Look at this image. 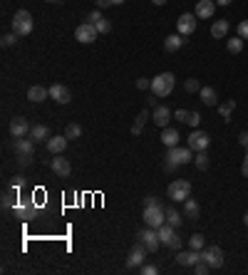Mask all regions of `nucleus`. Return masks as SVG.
<instances>
[{"label":"nucleus","instance_id":"393cba45","mask_svg":"<svg viewBox=\"0 0 248 275\" xmlns=\"http://www.w3.org/2000/svg\"><path fill=\"white\" fill-rule=\"evenodd\" d=\"M228 30H231V23H228V20H214V25H211V35H214L216 40L226 37Z\"/></svg>","mask_w":248,"mask_h":275},{"label":"nucleus","instance_id":"3c124183","mask_svg":"<svg viewBox=\"0 0 248 275\" xmlns=\"http://www.w3.org/2000/svg\"><path fill=\"white\" fill-rule=\"evenodd\" d=\"M241 174L248 179V152H246V159H243V164H241Z\"/></svg>","mask_w":248,"mask_h":275},{"label":"nucleus","instance_id":"4c0bfd02","mask_svg":"<svg viewBox=\"0 0 248 275\" xmlns=\"http://www.w3.org/2000/svg\"><path fill=\"white\" fill-rule=\"evenodd\" d=\"M184 90L186 92H201V85H199V80H194V77H191V80H186V82H184Z\"/></svg>","mask_w":248,"mask_h":275},{"label":"nucleus","instance_id":"864d4df0","mask_svg":"<svg viewBox=\"0 0 248 275\" xmlns=\"http://www.w3.org/2000/svg\"><path fill=\"white\" fill-rule=\"evenodd\" d=\"M233 0H216V5H221V8H226V5H231Z\"/></svg>","mask_w":248,"mask_h":275},{"label":"nucleus","instance_id":"f8f14e48","mask_svg":"<svg viewBox=\"0 0 248 275\" xmlns=\"http://www.w3.org/2000/svg\"><path fill=\"white\" fill-rule=\"evenodd\" d=\"M137 241H142V243L147 245V250H149V253H156V250H159V245H161L156 228H149V226H147L144 231H139V233H137Z\"/></svg>","mask_w":248,"mask_h":275},{"label":"nucleus","instance_id":"b1692460","mask_svg":"<svg viewBox=\"0 0 248 275\" xmlns=\"http://www.w3.org/2000/svg\"><path fill=\"white\" fill-rule=\"evenodd\" d=\"M199 97H201V102H204L206 107H216L218 104V97H216V90H214V87H201Z\"/></svg>","mask_w":248,"mask_h":275},{"label":"nucleus","instance_id":"20e7f679","mask_svg":"<svg viewBox=\"0 0 248 275\" xmlns=\"http://www.w3.org/2000/svg\"><path fill=\"white\" fill-rule=\"evenodd\" d=\"M189 161H194V154H191L189 147H186V149H181V147H171L169 154H166V171H171V169H176V166H184V164H189Z\"/></svg>","mask_w":248,"mask_h":275},{"label":"nucleus","instance_id":"de8ad7c7","mask_svg":"<svg viewBox=\"0 0 248 275\" xmlns=\"http://www.w3.org/2000/svg\"><path fill=\"white\" fill-rule=\"evenodd\" d=\"M238 142H241V147L248 152V131H241V134H238Z\"/></svg>","mask_w":248,"mask_h":275},{"label":"nucleus","instance_id":"79ce46f5","mask_svg":"<svg viewBox=\"0 0 248 275\" xmlns=\"http://www.w3.org/2000/svg\"><path fill=\"white\" fill-rule=\"evenodd\" d=\"M139 270L144 275H156V265H147V263H144V265H139Z\"/></svg>","mask_w":248,"mask_h":275},{"label":"nucleus","instance_id":"4d7b16f0","mask_svg":"<svg viewBox=\"0 0 248 275\" xmlns=\"http://www.w3.org/2000/svg\"><path fill=\"white\" fill-rule=\"evenodd\" d=\"M243 223H246V228H248V214H246V216H243Z\"/></svg>","mask_w":248,"mask_h":275},{"label":"nucleus","instance_id":"7c9ffc66","mask_svg":"<svg viewBox=\"0 0 248 275\" xmlns=\"http://www.w3.org/2000/svg\"><path fill=\"white\" fill-rule=\"evenodd\" d=\"M233 109H236V102H233V99H228V102H223V104L218 107V112H221V117H223L226 122L231 119V114H233Z\"/></svg>","mask_w":248,"mask_h":275},{"label":"nucleus","instance_id":"bb28decb","mask_svg":"<svg viewBox=\"0 0 248 275\" xmlns=\"http://www.w3.org/2000/svg\"><path fill=\"white\" fill-rule=\"evenodd\" d=\"M15 198H18V188H13V186H10V188H5V191H3V201H0V203H3V209H5V211H8V209H15V206H18V203H15Z\"/></svg>","mask_w":248,"mask_h":275},{"label":"nucleus","instance_id":"e433bc0d","mask_svg":"<svg viewBox=\"0 0 248 275\" xmlns=\"http://www.w3.org/2000/svg\"><path fill=\"white\" fill-rule=\"evenodd\" d=\"M209 270H211V265H209V263H206L204 258H201V260H199V263L194 265V273H196V275H206Z\"/></svg>","mask_w":248,"mask_h":275},{"label":"nucleus","instance_id":"a19ab883","mask_svg":"<svg viewBox=\"0 0 248 275\" xmlns=\"http://www.w3.org/2000/svg\"><path fill=\"white\" fill-rule=\"evenodd\" d=\"M189 114H191V112H186V109H176V112H174V119L189 124Z\"/></svg>","mask_w":248,"mask_h":275},{"label":"nucleus","instance_id":"ddd939ff","mask_svg":"<svg viewBox=\"0 0 248 275\" xmlns=\"http://www.w3.org/2000/svg\"><path fill=\"white\" fill-rule=\"evenodd\" d=\"M97 25L94 23H82V25H77V30H75V37H77V42H82V45H87V42H94L97 40Z\"/></svg>","mask_w":248,"mask_h":275},{"label":"nucleus","instance_id":"f3484780","mask_svg":"<svg viewBox=\"0 0 248 275\" xmlns=\"http://www.w3.org/2000/svg\"><path fill=\"white\" fill-rule=\"evenodd\" d=\"M50 169H52V171H55V176H60V179H70V174H72V164H70L67 159H60L57 154H55V159H52Z\"/></svg>","mask_w":248,"mask_h":275},{"label":"nucleus","instance_id":"72a5a7b5","mask_svg":"<svg viewBox=\"0 0 248 275\" xmlns=\"http://www.w3.org/2000/svg\"><path fill=\"white\" fill-rule=\"evenodd\" d=\"M194 164H196V169H199V171H206V169H209V156H206V152H196Z\"/></svg>","mask_w":248,"mask_h":275},{"label":"nucleus","instance_id":"4468645a","mask_svg":"<svg viewBox=\"0 0 248 275\" xmlns=\"http://www.w3.org/2000/svg\"><path fill=\"white\" fill-rule=\"evenodd\" d=\"M201 260V250H176V263L184 265V268H194L196 263Z\"/></svg>","mask_w":248,"mask_h":275},{"label":"nucleus","instance_id":"c03bdc74","mask_svg":"<svg viewBox=\"0 0 248 275\" xmlns=\"http://www.w3.org/2000/svg\"><path fill=\"white\" fill-rule=\"evenodd\" d=\"M137 87H139V90H149V87H152V82H149L147 77H139V80H137Z\"/></svg>","mask_w":248,"mask_h":275},{"label":"nucleus","instance_id":"13d9d810","mask_svg":"<svg viewBox=\"0 0 248 275\" xmlns=\"http://www.w3.org/2000/svg\"><path fill=\"white\" fill-rule=\"evenodd\" d=\"M47 3H60V0H47Z\"/></svg>","mask_w":248,"mask_h":275},{"label":"nucleus","instance_id":"f704fd0d","mask_svg":"<svg viewBox=\"0 0 248 275\" xmlns=\"http://www.w3.org/2000/svg\"><path fill=\"white\" fill-rule=\"evenodd\" d=\"M181 221H184V218H181V214H179L176 209H166V223H171V226L176 228V226H181Z\"/></svg>","mask_w":248,"mask_h":275},{"label":"nucleus","instance_id":"1a4fd4ad","mask_svg":"<svg viewBox=\"0 0 248 275\" xmlns=\"http://www.w3.org/2000/svg\"><path fill=\"white\" fill-rule=\"evenodd\" d=\"M147 245L142 243V241H137V243L132 245V250H129V258H127V268H139V265H144V258H147Z\"/></svg>","mask_w":248,"mask_h":275},{"label":"nucleus","instance_id":"a18cd8bd","mask_svg":"<svg viewBox=\"0 0 248 275\" xmlns=\"http://www.w3.org/2000/svg\"><path fill=\"white\" fill-rule=\"evenodd\" d=\"M238 35H241L243 40H248V20H243V23L238 25Z\"/></svg>","mask_w":248,"mask_h":275},{"label":"nucleus","instance_id":"6e6d98bb","mask_svg":"<svg viewBox=\"0 0 248 275\" xmlns=\"http://www.w3.org/2000/svg\"><path fill=\"white\" fill-rule=\"evenodd\" d=\"M112 3H114V5H122L124 0H112Z\"/></svg>","mask_w":248,"mask_h":275},{"label":"nucleus","instance_id":"5fc2aeb1","mask_svg":"<svg viewBox=\"0 0 248 275\" xmlns=\"http://www.w3.org/2000/svg\"><path fill=\"white\" fill-rule=\"evenodd\" d=\"M164 3H166V0H154V5H164Z\"/></svg>","mask_w":248,"mask_h":275},{"label":"nucleus","instance_id":"412c9836","mask_svg":"<svg viewBox=\"0 0 248 275\" xmlns=\"http://www.w3.org/2000/svg\"><path fill=\"white\" fill-rule=\"evenodd\" d=\"M152 119H154L156 126H161V129H164V126L169 124V119H171V109H169V107H164V104H159V107H154V117H152Z\"/></svg>","mask_w":248,"mask_h":275},{"label":"nucleus","instance_id":"2eb2a0df","mask_svg":"<svg viewBox=\"0 0 248 275\" xmlns=\"http://www.w3.org/2000/svg\"><path fill=\"white\" fill-rule=\"evenodd\" d=\"M30 122L25 119V117H15V119H10V134H13V139H20V136H28L30 134Z\"/></svg>","mask_w":248,"mask_h":275},{"label":"nucleus","instance_id":"dca6fc26","mask_svg":"<svg viewBox=\"0 0 248 275\" xmlns=\"http://www.w3.org/2000/svg\"><path fill=\"white\" fill-rule=\"evenodd\" d=\"M176 30L179 35H194L196 30V15H191V13H184V15H179V20H176Z\"/></svg>","mask_w":248,"mask_h":275},{"label":"nucleus","instance_id":"2f4dec72","mask_svg":"<svg viewBox=\"0 0 248 275\" xmlns=\"http://www.w3.org/2000/svg\"><path fill=\"white\" fill-rule=\"evenodd\" d=\"M147 119H149V112L144 109L139 117H137V122H134V126H132V134L137 136V134H142V129H144V124H147Z\"/></svg>","mask_w":248,"mask_h":275},{"label":"nucleus","instance_id":"6ab92c4d","mask_svg":"<svg viewBox=\"0 0 248 275\" xmlns=\"http://www.w3.org/2000/svg\"><path fill=\"white\" fill-rule=\"evenodd\" d=\"M50 97H52L57 104H70L72 92H70V87H65V85H52V87H50Z\"/></svg>","mask_w":248,"mask_h":275},{"label":"nucleus","instance_id":"f03ea898","mask_svg":"<svg viewBox=\"0 0 248 275\" xmlns=\"http://www.w3.org/2000/svg\"><path fill=\"white\" fill-rule=\"evenodd\" d=\"M13 149H15V154H18V164H20V166H28V164L32 161V156H35V142L20 136V139L13 142Z\"/></svg>","mask_w":248,"mask_h":275},{"label":"nucleus","instance_id":"c85d7f7f","mask_svg":"<svg viewBox=\"0 0 248 275\" xmlns=\"http://www.w3.org/2000/svg\"><path fill=\"white\" fill-rule=\"evenodd\" d=\"M226 47H228L231 55H238V52L243 50V37H241V35H238V37H231V40L226 42Z\"/></svg>","mask_w":248,"mask_h":275},{"label":"nucleus","instance_id":"8fccbe9b","mask_svg":"<svg viewBox=\"0 0 248 275\" xmlns=\"http://www.w3.org/2000/svg\"><path fill=\"white\" fill-rule=\"evenodd\" d=\"M156 203H159L156 196H147V198H144V206H156Z\"/></svg>","mask_w":248,"mask_h":275},{"label":"nucleus","instance_id":"09e8293b","mask_svg":"<svg viewBox=\"0 0 248 275\" xmlns=\"http://www.w3.org/2000/svg\"><path fill=\"white\" fill-rule=\"evenodd\" d=\"M23 183H25V176H15V179H13V188H18V191H20V188H23Z\"/></svg>","mask_w":248,"mask_h":275},{"label":"nucleus","instance_id":"4be33fe9","mask_svg":"<svg viewBox=\"0 0 248 275\" xmlns=\"http://www.w3.org/2000/svg\"><path fill=\"white\" fill-rule=\"evenodd\" d=\"M28 136H30L32 142L37 144V142H47L52 134H50V126H45V124H35V126L30 129V134H28Z\"/></svg>","mask_w":248,"mask_h":275},{"label":"nucleus","instance_id":"c9c22d12","mask_svg":"<svg viewBox=\"0 0 248 275\" xmlns=\"http://www.w3.org/2000/svg\"><path fill=\"white\" fill-rule=\"evenodd\" d=\"M80 134H82V126L80 124H67V129H65V136L67 139H80Z\"/></svg>","mask_w":248,"mask_h":275},{"label":"nucleus","instance_id":"37998d69","mask_svg":"<svg viewBox=\"0 0 248 275\" xmlns=\"http://www.w3.org/2000/svg\"><path fill=\"white\" fill-rule=\"evenodd\" d=\"M199 122H201V114H199V112H191V114H189V126H196Z\"/></svg>","mask_w":248,"mask_h":275},{"label":"nucleus","instance_id":"473e14b6","mask_svg":"<svg viewBox=\"0 0 248 275\" xmlns=\"http://www.w3.org/2000/svg\"><path fill=\"white\" fill-rule=\"evenodd\" d=\"M189 248H194V250H204V248H206V238H204L201 233H194V236L189 238Z\"/></svg>","mask_w":248,"mask_h":275},{"label":"nucleus","instance_id":"58836bf2","mask_svg":"<svg viewBox=\"0 0 248 275\" xmlns=\"http://www.w3.org/2000/svg\"><path fill=\"white\" fill-rule=\"evenodd\" d=\"M15 37H18L15 32H8V35H3V40H0V42H3V47H13V45L18 42Z\"/></svg>","mask_w":248,"mask_h":275},{"label":"nucleus","instance_id":"49530a36","mask_svg":"<svg viewBox=\"0 0 248 275\" xmlns=\"http://www.w3.org/2000/svg\"><path fill=\"white\" fill-rule=\"evenodd\" d=\"M87 20H90V23H94V25H97V23H99V20H102V13H99V10H92V13H90V18H87Z\"/></svg>","mask_w":248,"mask_h":275},{"label":"nucleus","instance_id":"aec40b11","mask_svg":"<svg viewBox=\"0 0 248 275\" xmlns=\"http://www.w3.org/2000/svg\"><path fill=\"white\" fill-rule=\"evenodd\" d=\"M67 142H70V139H67V136L62 134V136H50V139H47L45 144H47V152L55 156V154H62L65 149H67Z\"/></svg>","mask_w":248,"mask_h":275},{"label":"nucleus","instance_id":"c756f323","mask_svg":"<svg viewBox=\"0 0 248 275\" xmlns=\"http://www.w3.org/2000/svg\"><path fill=\"white\" fill-rule=\"evenodd\" d=\"M184 214L189 216V218H199V203H196L191 196L184 201Z\"/></svg>","mask_w":248,"mask_h":275},{"label":"nucleus","instance_id":"9b49d317","mask_svg":"<svg viewBox=\"0 0 248 275\" xmlns=\"http://www.w3.org/2000/svg\"><path fill=\"white\" fill-rule=\"evenodd\" d=\"M209 144H211V136H209L206 131L194 129V131L189 134V149H191V152H206Z\"/></svg>","mask_w":248,"mask_h":275},{"label":"nucleus","instance_id":"7ed1b4c3","mask_svg":"<svg viewBox=\"0 0 248 275\" xmlns=\"http://www.w3.org/2000/svg\"><path fill=\"white\" fill-rule=\"evenodd\" d=\"M32 28H35V20H32V15L28 10H18V13L13 15V32H15L18 37L30 35Z\"/></svg>","mask_w":248,"mask_h":275},{"label":"nucleus","instance_id":"5701e85b","mask_svg":"<svg viewBox=\"0 0 248 275\" xmlns=\"http://www.w3.org/2000/svg\"><path fill=\"white\" fill-rule=\"evenodd\" d=\"M161 142H164V147H166V149L179 147V131H176V129H171V126H164V131H161Z\"/></svg>","mask_w":248,"mask_h":275},{"label":"nucleus","instance_id":"9d476101","mask_svg":"<svg viewBox=\"0 0 248 275\" xmlns=\"http://www.w3.org/2000/svg\"><path fill=\"white\" fill-rule=\"evenodd\" d=\"M201 258L211 265V270L221 268V265H223V260H226V258H223V250H221L218 245H206V248L201 250Z\"/></svg>","mask_w":248,"mask_h":275},{"label":"nucleus","instance_id":"a211bd4d","mask_svg":"<svg viewBox=\"0 0 248 275\" xmlns=\"http://www.w3.org/2000/svg\"><path fill=\"white\" fill-rule=\"evenodd\" d=\"M214 10H216V3L214 0H199L194 15L201 18V20H209V18H214Z\"/></svg>","mask_w":248,"mask_h":275},{"label":"nucleus","instance_id":"39448f33","mask_svg":"<svg viewBox=\"0 0 248 275\" xmlns=\"http://www.w3.org/2000/svg\"><path fill=\"white\" fill-rule=\"evenodd\" d=\"M144 223L149 226V228H159V226H164L166 223V209L161 206V203H156V206H144Z\"/></svg>","mask_w":248,"mask_h":275},{"label":"nucleus","instance_id":"6e6552de","mask_svg":"<svg viewBox=\"0 0 248 275\" xmlns=\"http://www.w3.org/2000/svg\"><path fill=\"white\" fill-rule=\"evenodd\" d=\"M13 211H15V216L20 221H32V218L40 216V206H35V201H30V198H20Z\"/></svg>","mask_w":248,"mask_h":275},{"label":"nucleus","instance_id":"ea45409f","mask_svg":"<svg viewBox=\"0 0 248 275\" xmlns=\"http://www.w3.org/2000/svg\"><path fill=\"white\" fill-rule=\"evenodd\" d=\"M97 30L102 32V35H107V32L112 30V23H109V20H107V18H102V20H99V23H97Z\"/></svg>","mask_w":248,"mask_h":275},{"label":"nucleus","instance_id":"a878e982","mask_svg":"<svg viewBox=\"0 0 248 275\" xmlns=\"http://www.w3.org/2000/svg\"><path fill=\"white\" fill-rule=\"evenodd\" d=\"M181 45H184V35H169L164 40V50L166 52H176V50H181Z\"/></svg>","mask_w":248,"mask_h":275},{"label":"nucleus","instance_id":"cd10ccee","mask_svg":"<svg viewBox=\"0 0 248 275\" xmlns=\"http://www.w3.org/2000/svg\"><path fill=\"white\" fill-rule=\"evenodd\" d=\"M47 97H50V90H45V87H40V85H35V87L28 90V99H30V102H45Z\"/></svg>","mask_w":248,"mask_h":275},{"label":"nucleus","instance_id":"f257e3e1","mask_svg":"<svg viewBox=\"0 0 248 275\" xmlns=\"http://www.w3.org/2000/svg\"><path fill=\"white\" fill-rule=\"evenodd\" d=\"M176 87V77L171 75V72H161V75H156L154 80H152V94L154 97H169L171 92Z\"/></svg>","mask_w":248,"mask_h":275},{"label":"nucleus","instance_id":"603ef678","mask_svg":"<svg viewBox=\"0 0 248 275\" xmlns=\"http://www.w3.org/2000/svg\"><path fill=\"white\" fill-rule=\"evenodd\" d=\"M109 5H114L112 0H97V8L102 10V8H109Z\"/></svg>","mask_w":248,"mask_h":275},{"label":"nucleus","instance_id":"423d86ee","mask_svg":"<svg viewBox=\"0 0 248 275\" xmlns=\"http://www.w3.org/2000/svg\"><path fill=\"white\" fill-rule=\"evenodd\" d=\"M156 233H159L161 245H166V248H171V250H181V238L174 233V226H171V223L159 226V228H156Z\"/></svg>","mask_w":248,"mask_h":275},{"label":"nucleus","instance_id":"0eeeda50","mask_svg":"<svg viewBox=\"0 0 248 275\" xmlns=\"http://www.w3.org/2000/svg\"><path fill=\"white\" fill-rule=\"evenodd\" d=\"M166 196L171 201H186L191 196V183L186 181V179H174V181L169 183V188H166Z\"/></svg>","mask_w":248,"mask_h":275}]
</instances>
